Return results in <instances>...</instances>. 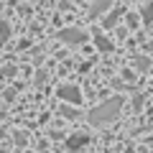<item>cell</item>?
<instances>
[{"label": "cell", "instance_id": "cell-13", "mask_svg": "<svg viewBox=\"0 0 153 153\" xmlns=\"http://www.w3.org/2000/svg\"><path fill=\"white\" fill-rule=\"evenodd\" d=\"M0 153H8V151H0Z\"/></svg>", "mask_w": 153, "mask_h": 153}, {"label": "cell", "instance_id": "cell-7", "mask_svg": "<svg viewBox=\"0 0 153 153\" xmlns=\"http://www.w3.org/2000/svg\"><path fill=\"white\" fill-rule=\"evenodd\" d=\"M140 18L148 23V26L153 23V3H148V5H143V8H140Z\"/></svg>", "mask_w": 153, "mask_h": 153}, {"label": "cell", "instance_id": "cell-5", "mask_svg": "<svg viewBox=\"0 0 153 153\" xmlns=\"http://www.w3.org/2000/svg\"><path fill=\"white\" fill-rule=\"evenodd\" d=\"M110 3H112V0H94V5L89 8V16H100V13H105L110 8Z\"/></svg>", "mask_w": 153, "mask_h": 153}, {"label": "cell", "instance_id": "cell-9", "mask_svg": "<svg viewBox=\"0 0 153 153\" xmlns=\"http://www.w3.org/2000/svg\"><path fill=\"white\" fill-rule=\"evenodd\" d=\"M8 38H10V26L8 23H0V46L5 44Z\"/></svg>", "mask_w": 153, "mask_h": 153}, {"label": "cell", "instance_id": "cell-8", "mask_svg": "<svg viewBox=\"0 0 153 153\" xmlns=\"http://www.w3.org/2000/svg\"><path fill=\"white\" fill-rule=\"evenodd\" d=\"M120 16H123V8H117V10H112V13H110L107 18H105V26H107V28H112L115 23H117V18H120Z\"/></svg>", "mask_w": 153, "mask_h": 153}, {"label": "cell", "instance_id": "cell-1", "mask_svg": "<svg viewBox=\"0 0 153 153\" xmlns=\"http://www.w3.org/2000/svg\"><path fill=\"white\" fill-rule=\"evenodd\" d=\"M120 107H123V97H110L105 100L102 105H97L94 110H89V123L92 125H105V123L115 120L117 115H120Z\"/></svg>", "mask_w": 153, "mask_h": 153}, {"label": "cell", "instance_id": "cell-10", "mask_svg": "<svg viewBox=\"0 0 153 153\" xmlns=\"http://www.w3.org/2000/svg\"><path fill=\"white\" fill-rule=\"evenodd\" d=\"M59 112H61V117H76V115H79L74 107H61Z\"/></svg>", "mask_w": 153, "mask_h": 153}, {"label": "cell", "instance_id": "cell-6", "mask_svg": "<svg viewBox=\"0 0 153 153\" xmlns=\"http://www.w3.org/2000/svg\"><path fill=\"white\" fill-rule=\"evenodd\" d=\"M94 44H97L100 51H110V49H112V41H110V38H105L102 33H94Z\"/></svg>", "mask_w": 153, "mask_h": 153}, {"label": "cell", "instance_id": "cell-3", "mask_svg": "<svg viewBox=\"0 0 153 153\" xmlns=\"http://www.w3.org/2000/svg\"><path fill=\"white\" fill-rule=\"evenodd\" d=\"M59 41H64L66 46H76L84 41V31H79V28H64V31H59Z\"/></svg>", "mask_w": 153, "mask_h": 153}, {"label": "cell", "instance_id": "cell-2", "mask_svg": "<svg viewBox=\"0 0 153 153\" xmlns=\"http://www.w3.org/2000/svg\"><path fill=\"white\" fill-rule=\"evenodd\" d=\"M87 146H89V135L87 133H74V135L66 138V151L69 153H79L82 148H87Z\"/></svg>", "mask_w": 153, "mask_h": 153}, {"label": "cell", "instance_id": "cell-11", "mask_svg": "<svg viewBox=\"0 0 153 153\" xmlns=\"http://www.w3.org/2000/svg\"><path fill=\"white\" fill-rule=\"evenodd\" d=\"M135 64H138V69H140V71L148 69V59H135Z\"/></svg>", "mask_w": 153, "mask_h": 153}, {"label": "cell", "instance_id": "cell-4", "mask_svg": "<svg viewBox=\"0 0 153 153\" xmlns=\"http://www.w3.org/2000/svg\"><path fill=\"white\" fill-rule=\"evenodd\" d=\"M59 100H64V102H71V105H79L82 102V92L74 87V84H64V87H59Z\"/></svg>", "mask_w": 153, "mask_h": 153}, {"label": "cell", "instance_id": "cell-12", "mask_svg": "<svg viewBox=\"0 0 153 153\" xmlns=\"http://www.w3.org/2000/svg\"><path fill=\"white\" fill-rule=\"evenodd\" d=\"M125 153H135V151H133V148H128V151H125Z\"/></svg>", "mask_w": 153, "mask_h": 153}]
</instances>
